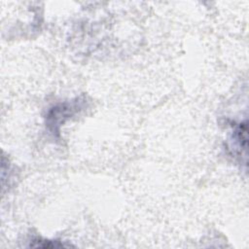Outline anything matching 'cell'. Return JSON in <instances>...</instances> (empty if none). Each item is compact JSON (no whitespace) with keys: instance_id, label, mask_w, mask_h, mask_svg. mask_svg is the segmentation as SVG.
Instances as JSON below:
<instances>
[{"instance_id":"obj_1","label":"cell","mask_w":249,"mask_h":249,"mask_svg":"<svg viewBox=\"0 0 249 249\" xmlns=\"http://www.w3.org/2000/svg\"><path fill=\"white\" fill-rule=\"evenodd\" d=\"M77 103H61L53 107L47 115V126L54 133L58 131V126L61 125L69 117H71L76 109Z\"/></svg>"},{"instance_id":"obj_2","label":"cell","mask_w":249,"mask_h":249,"mask_svg":"<svg viewBox=\"0 0 249 249\" xmlns=\"http://www.w3.org/2000/svg\"><path fill=\"white\" fill-rule=\"evenodd\" d=\"M232 147L236 150L239 154L242 155V150H246V143H247V125L246 123H240L232 131L231 136Z\"/></svg>"},{"instance_id":"obj_3","label":"cell","mask_w":249,"mask_h":249,"mask_svg":"<svg viewBox=\"0 0 249 249\" xmlns=\"http://www.w3.org/2000/svg\"><path fill=\"white\" fill-rule=\"evenodd\" d=\"M30 247H41V248H59V247H67L63 243H60L55 240H47L42 238L33 239L30 242Z\"/></svg>"}]
</instances>
